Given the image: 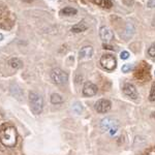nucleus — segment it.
Returning a JSON list of instances; mask_svg holds the SVG:
<instances>
[{
    "mask_svg": "<svg viewBox=\"0 0 155 155\" xmlns=\"http://www.w3.org/2000/svg\"><path fill=\"white\" fill-rule=\"evenodd\" d=\"M104 49H109V50H113V48H112V47L106 46V45H104Z\"/></svg>",
    "mask_w": 155,
    "mask_h": 155,
    "instance_id": "nucleus-23",
    "label": "nucleus"
},
{
    "mask_svg": "<svg viewBox=\"0 0 155 155\" xmlns=\"http://www.w3.org/2000/svg\"><path fill=\"white\" fill-rule=\"evenodd\" d=\"M29 104L31 112L34 115H39L42 112L44 99H42L41 95H38L35 92H30L29 93Z\"/></svg>",
    "mask_w": 155,
    "mask_h": 155,
    "instance_id": "nucleus-2",
    "label": "nucleus"
},
{
    "mask_svg": "<svg viewBox=\"0 0 155 155\" xmlns=\"http://www.w3.org/2000/svg\"><path fill=\"white\" fill-rule=\"evenodd\" d=\"M87 28H88V26L85 23V21H81L71 27V31L74 32V33H80V32H83L85 30H87Z\"/></svg>",
    "mask_w": 155,
    "mask_h": 155,
    "instance_id": "nucleus-11",
    "label": "nucleus"
},
{
    "mask_svg": "<svg viewBox=\"0 0 155 155\" xmlns=\"http://www.w3.org/2000/svg\"><path fill=\"white\" fill-rule=\"evenodd\" d=\"M97 86L92 82H86L83 87V95L86 97H91L94 96L97 93Z\"/></svg>",
    "mask_w": 155,
    "mask_h": 155,
    "instance_id": "nucleus-7",
    "label": "nucleus"
},
{
    "mask_svg": "<svg viewBox=\"0 0 155 155\" xmlns=\"http://www.w3.org/2000/svg\"><path fill=\"white\" fill-rule=\"evenodd\" d=\"M101 64L106 71H113L117 66V60L111 54H104L101 58Z\"/></svg>",
    "mask_w": 155,
    "mask_h": 155,
    "instance_id": "nucleus-3",
    "label": "nucleus"
},
{
    "mask_svg": "<svg viewBox=\"0 0 155 155\" xmlns=\"http://www.w3.org/2000/svg\"><path fill=\"white\" fill-rule=\"evenodd\" d=\"M147 6L148 7H155V0H148L147 2Z\"/></svg>",
    "mask_w": 155,
    "mask_h": 155,
    "instance_id": "nucleus-22",
    "label": "nucleus"
},
{
    "mask_svg": "<svg viewBox=\"0 0 155 155\" xmlns=\"http://www.w3.org/2000/svg\"><path fill=\"white\" fill-rule=\"evenodd\" d=\"M148 55H149L150 57H155V41L151 45V46L149 47V49H148Z\"/></svg>",
    "mask_w": 155,
    "mask_h": 155,
    "instance_id": "nucleus-19",
    "label": "nucleus"
},
{
    "mask_svg": "<svg viewBox=\"0 0 155 155\" xmlns=\"http://www.w3.org/2000/svg\"><path fill=\"white\" fill-rule=\"evenodd\" d=\"M72 110H74L77 114H80L82 112V110H83V107H82V104H80V102H76V104L72 106Z\"/></svg>",
    "mask_w": 155,
    "mask_h": 155,
    "instance_id": "nucleus-17",
    "label": "nucleus"
},
{
    "mask_svg": "<svg viewBox=\"0 0 155 155\" xmlns=\"http://www.w3.org/2000/svg\"><path fill=\"white\" fill-rule=\"evenodd\" d=\"M99 36H101V41L104 42H110L114 39V33L110 28L106 26H102L99 29Z\"/></svg>",
    "mask_w": 155,
    "mask_h": 155,
    "instance_id": "nucleus-8",
    "label": "nucleus"
},
{
    "mask_svg": "<svg viewBox=\"0 0 155 155\" xmlns=\"http://www.w3.org/2000/svg\"><path fill=\"white\" fill-rule=\"evenodd\" d=\"M51 79L55 84H64L68 80V76L64 71H62L61 68H54L51 71Z\"/></svg>",
    "mask_w": 155,
    "mask_h": 155,
    "instance_id": "nucleus-4",
    "label": "nucleus"
},
{
    "mask_svg": "<svg viewBox=\"0 0 155 155\" xmlns=\"http://www.w3.org/2000/svg\"><path fill=\"white\" fill-rule=\"evenodd\" d=\"M154 26H155V20H154Z\"/></svg>",
    "mask_w": 155,
    "mask_h": 155,
    "instance_id": "nucleus-26",
    "label": "nucleus"
},
{
    "mask_svg": "<svg viewBox=\"0 0 155 155\" xmlns=\"http://www.w3.org/2000/svg\"><path fill=\"white\" fill-rule=\"evenodd\" d=\"M129 56H130V55H129V53H128L127 51H123L121 54H120V58L123 59V60L128 59V58H129Z\"/></svg>",
    "mask_w": 155,
    "mask_h": 155,
    "instance_id": "nucleus-20",
    "label": "nucleus"
},
{
    "mask_svg": "<svg viewBox=\"0 0 155 155\" xmlns=\"http://www.w3.org/2000/svg\"><path fill=\"white\" fill-rule=\"evenodd\" d=\"M78 12V11L76 8H74V7H69L67 6L65 8L61 9V12H60V14L61 15H64V16H72V15H76Z\"/></svg>",
    "mask_w": 155,
    "mask_h": 155,
    "instance_id": "nucleus-14",
    "label": "nucleus"
},
{
    "mask_svg": "<svg viewBox=\"0 0 155 155\" xmlns=\"http://www.w3.org/2000/svg\"><path fill=\"white\" fill-rule=\"evenodd\" d=\"M121 1L123 2L126 6H131V5H134V0H121Z\"/></svg>",
    "mask_w": 155,
    "mask_h": 155,
    "instance_id": "nucleus-21",
    "label": "nucleus"
},
{
    "mask_svg": "<svg viewBox=\"0 0 155 155\" xmlns=\"http://www.w3.org/2000/svg\"><path fill=\"white\" fill-rule=\"evenodd\" d=\"M134 69V64H130V63H127V64H124L122 66V71L123 72H129L130 71Z\"/></svg>",
    "mask_w": 155,
    "mask_h": 155,
    "instance_id": "nucleus-18",
    "label": "nucleus"
},
{
    "mask_svg": "<svg viewBox=\"0 0 155 155\" xmlns=\"http://www.w3.org/2000/svg\"><path fill=\"white\" fill-rule=\"evenodd\" d=\"M149 101H155V82L151 86V90H150V94H149Z\"/></svg>",
    "mask_w": 155,
    "mask_h": 155,
    "instance_id": "nucleus-16",
    "label": "nucleus"
},
{
    "mask_svg": "<svg viewBox=\"0 0 155 155\" xmlns=\"http://www.w3.org/2000/svg\"><path fill=\"white\" fill-rule=\"evenodd\" d=\"M8 63L12 68H20V67L22 66V62L20 61L18 58H12L8 61Z\"/></svg>",
    "mask_w": 155,
    "mask_h": 155,
    "instance_id": "nucleus-15",
    "label": "nucleus"
},
{
    "mask_svg": "<svg viewBox=\"0 0 155 155\" xmlns=\"http://www.w3.org/2000/svg\"><path fill=\"white\" fill-rule=\"evenodd\" d=\"M2 39H3V35H2V34L0 33V41H2Z\"/></svg>",
    "mask_w": 155,
    "mask_h": 155,
    "instance_id": "nucleus-24",
    "label": "nucleus"
},
{
    "mask_svg": "<svg viewBox=\"0 0 155 155\" xmlns=\"http://www.w3.org/2000/svg\"><path fill=\"white\" fill-rule=\"evenodd\" d=\"M119 121L113 117H106L101 121V128L102 131H110L113 128H118Z\"/></svg>",
    "mask_w": 155,
    "mask_h": 155,
    "instance_id": "nucleus-5",
    "label": "nucleus"
},
{
    "mask_svg": "<svg viewBox=\"0 0 155 155\" xmlns=\"http://www.w3.org/2000/svg\"><path fill=\"white\" fill-rule=\"evenodd\" d=\"M51 102L53 104H60L63 102V97L58 93H53L51 95Z\"/></svg>",
    "mask_w": 155,
    "mask_h": 155,
    "instance_id": "nucleus-13",
    "label": "nucleus"
},
{
    "mask_svg": "<svg viewBox=\"0 0 155 155\" xmlns=\"http://www.w3.org/2000/svg\"><path fill=\"white\" fill-rule=\"evenodd\" d=\"M94 107H95L96 112L99 114H104V113H107V112L111 110L112 107V102L109 101V99H99V101H96L95 106H94Z\"/></svg>",
    "mask_w": 155,
    "mask_h": 155,
    "instance_id": "nucleus-6",
    "label": "nucleus"
},
{
    "mask_svg": "<svg viewBox=\"0 0 155 155\" xmlns=\"http://www.w3.org/2000/svg\"><path fill=\"white\" fill-rule=\"evenodd\" d=\"M93 3L97 4L98 6L102 7V8H111L113 6V2L111 0H91Z\"/></svg>",
    "mask_w": 155,
    "mask_h": 155,
    "instance_id": "nucleus-12",
    "label": "nucleus"
},
{
    "mask_svg": "<svg viewBox=\"0 0 155 155\" xmlns=\"http://www.w3.org/2000/svg\"><path fill=\"white\" fill-rule=\"evenodd\" d=\"M0 142L5 147H15L17 144V130L12 126H3L0 128Z\"/></svg>",
    "mask_w": 155,
    "mask_h": 155,
    "instance_id": "nucleus-1",
    "label": "nucleus"
},
{
    "mask_svg": "<svg viewBox=\"0 0 155 155\" xmlns=\"http://www.w3.org/2000/svg\"><path fill=\"white\" fill-rule=\"evenodd\" d=\"M123 93L126 96L130 97L131 99H137L139 97V93L137 91V88L130 83H126L123 86Z\"/></svg>",
    "mask_w": 155,
    "mask_h": 155,
    "instance_id": "nucleus-9",
    "label": "nucleus"
},
{
    "mask_svg": "<svg viewBox=\"0 0 155 155\" xmlns=\"http://www.w3.org/2000/svg\"><path fill=\"white\" fill-rule=\"evenodd\" d=\"M153 117H154V118H155V112H154V113H153Z\"/></svg>",
    "mask_w": 155,
    "mask_h": 155,
    "instance_id": "nucleus-25",
    "label": "nucleus"
},
{
    "mask_svg": "<svg viewBox=\"0 0 155 155\" xmlns=\"http://www.w3.org/2000/svg\"><path fill=\"white\" fill-rule=\"evenodd\" d=\"M80 59H90L93 56V48L91 46H85L79 53Z\"/></svg>",
    "mask_w": 155,
    "mask_h": 155,
    "instance_id": "nucleus-10",
    "label": "nucleus"
}]
</instances>
